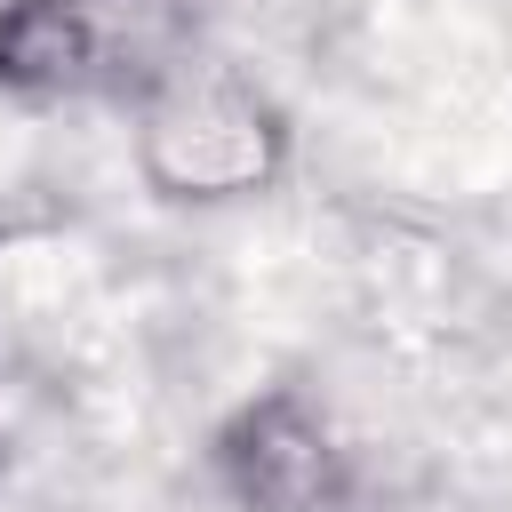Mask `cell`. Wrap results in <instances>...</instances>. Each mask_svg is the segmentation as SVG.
<instances>
[{"label": "cell", "instance_id": "cell-1", "mask_svg": "<svg viewBox=\"0 0 512 512\" xmlns=\"http://www.w3.org/2000/svg\"><path fill=\"white\" fill-rule=\"evenodd\" d=\"M192 48H200V0H8L0 96L136 112Z\"/></svg>", "mask_w": 512, "mask_h": 512}, {"label": "cell", "instance_id": "cell-2", "mask_svg": "<svg viewBox=\"0 0 512 512\" xmlns=\"http://www.w3.org/2000/svg\"><path fill=\"white\" fill-rule=\"evenodd\" d=\"M280 160L288 120L232 56L192 48L136 104V168L160 200H248L280 176Z\"/></svg>", "mask_w": 512, "mask_h": 512}, {"label": "cell", "instance_id": "cell-3", "mask_svg": "<svg viewBox=\"0 0 512 512\" xmlns=\"http://www.w3.org/2000/svg\"><path fill=\"white\" fill-rule=\"evenodd\" d=\"M216 480L232 512H344L352 464L304 392H264L216 432Z\"/></svg>", "mask_w": 512, "mask_h": 512}]
</instances>
